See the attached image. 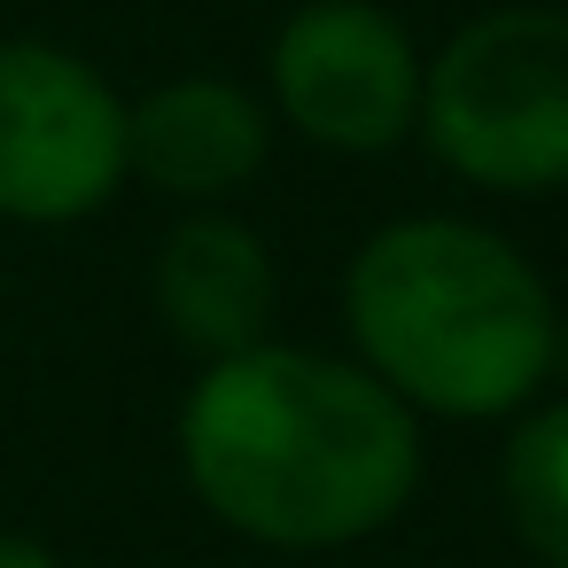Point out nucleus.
I'll return each instance as SVG.
<instances>
[{"label":"nucleus","mask_w":568,"mask_h":568,"mask_svg":"<svg viewBox=\"0 0 568 568\" xmlns=\"http://www.w3.org/2000/svg\"><path fill=\"white\" fill-rule=\"evenodd\" d=\"M560 296L537 257L452 211L374 226L343 265L351 358L420 420H514L545 397Z\"/></svg>","instance_id":"f03ea898"},{"label":"nucleus","mask_w":568,"mask_h":568,"mask_svg":"<svg viewBox=\"0 0 568 568\" xmlns=\"http://www.w3.org/2000/svg\"><path fill=\"white\" fill-rule=\"evenodd\" d=\"M498 514L537 568H568V397H537L498 444Z\"/></svg>","instance_id":"6e6552de"},{"label":"nucleus","mask_w":568,"mask_h":568,"mask_svg":"<svg viewBox=\"0 0 568 568\" xmlns=\"http://www.w3.org/2000/svg\"><path fill=\"white\" fill-rule=\"evenodd\" d=\"M125 94L63 40H0V226H87L125 195Z\"/></svg>","instance_id":"20e7f679"},{"label":"nucleus","mask_w":568,"mask_h":568,"mask_svg":"<svg viewBox=\"0 0 568 568\" xmlns=\"http://www.w3.org/2000/svg\"><path fill=\"white\" fill-rule=\"evenodd\" d=\"M265 110L327 156H389L420 125V40L382 0H304L265 48Z\"/></svg>","instance_id":"39448f33"},{"label":"nucleus","mask_w":568,"mask_h":568,"mask_svg":"<svg viewBox=\"0 0 568 568\" xmlns=\"http://www.w3.org/2000/svg\"><path fill=\"white\" fill-rule=\"evenodd\" d=\"M413 141L483 195L568 187V9L506 0L475 9L436 55H420Z\"/></svg>","instance_id":"7ed1b4c3"},{"label":"nucleus","mask_w":568,"mask_h":568,"mask_svg":"<svg viewBox=\"0 0 568 568\" xmlns=\"http://www.w3.org/2000/svg\"><path fill=\"white\" fill-rule=\"evenodd\" d=\"M545 389L568 397V312H560V327H552V374H545Z\"/></svg>","instance_id":"9d476101"},{"label":"nucleus","mask_w":568,"mask_h":568,"mask_svg":"<svg viewBox=\"0 0 568 568\" xmlns=\"http://www.w3.org/2000/svg\"><path fill=\"white\" fill-rule=\"evenodd\" d=\"M273 156V110L226 71H180L125 102V180L180 211H226Z\"/></svg>","instance_id":"423d86ee"},{"label":"nucleus","mask_w":568,"mask_h":568,"mask_svg":"<svg viewBox=\"0 0 568 568\" xmlns=\"http://www.w3.org/2000/svg\"><path fill=\"white\" fill-rule=\"evenodd\" d=\"M172 459L195 506L265 552H343L382 537L428 467L405 413L351 351L250 343L195 366L172 413Z\"/></svg>","instance_id":"f257e3e1"},{"label":"nucleus","mask_w":568,"mask_h":568,"mask_svg":"<svg viewBox=\"0 0 568 568\" xmlns=\"http://www.w3.org/2000/svg\"><path fill=\"white\" fill-rule=\"evenodd\" d=\"M149 304L195 366H219L273 335L281 312L273 242L234 211H180L149 257Z\"/></svg>","instance_id":"0eeeda50"},{"label":"nucleus","mask_w":568,"mask_h":568,"mask_svg":"<svg viewBox=\"0 0 568 568\" xmlns=\"http://www.w3.org/2000/svg\"><path fill=\"white\" fill-rule=\"evenodd\" d=\"M0 568H63V552L24 537V529H0Z\"/></svg>","instance_id":"1a4fd4ad"}]
</instances>
